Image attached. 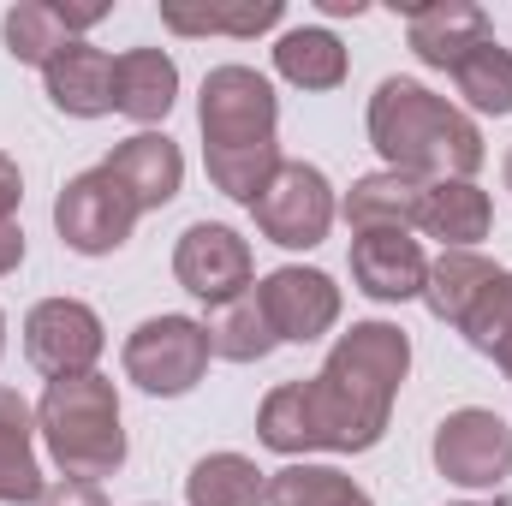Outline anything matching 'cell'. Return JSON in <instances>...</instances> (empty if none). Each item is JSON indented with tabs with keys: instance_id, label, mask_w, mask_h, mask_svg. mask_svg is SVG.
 Returning a JSON list of instances; mask_svg holds the SVG:
<instances>
[{
	"instance_id": "obj_23",
	"label": "cell",
	"mask_w": 512,
	"mask_h": 506,
	"mask_svg": "<svg viewBox=\"0 0 512 506\" xmlns=\"http://www.w3.org/2000/svg\"><path fill=\"white\" fill-rule=\"evenodd\" d=\"M185 506H268V471L245 453H209L185 477Z\"/></svg>"
},
{
	"instance_id": "obj_31",
	"label": "cell",
	"mask_w": 512,
	"mask_h": 506,
	"mask_svg": "<svg viewBox=\"0 0 512 506\" xmlns=\"http://www.w3.org/2000/svg\"><path fill=\"white\" fill-rule=\"evenodd\" d=\"M24 262V227L18 221H0V274H12Z\"/></svg>"
},
{
	"instance_id": "obj_11",
	"label": "cell",
	"mask_w": 512,
	"mask_h": 506,
	"mask_svg": "<svg viewBox=\"0 0 512 506\" xmlns=\"http://www.w3.org/2000/svg\"><path fill=\"white\" fill-rule=\"evenodd\" d=\"M256 298H262V310H268L280 346H316V340L334 334V322H340V286H334V274H322V268L286 262V268H274V274L256 280Z\"/></svg>"
},
{
	"instance_id": "obj_8",
	"label": "cell",
	"mask_w": 512,
	"mask_h": 506,
	"mask_svg": "<svg viewBox=\"0 0 512 506\" xmlns=\"http://www.w3.org/2000/svg\"><path fill=\"white\" fill-rule=\"evenodd\" d=\"M435 471L459 489H501L512 477V429L501 411L465 405L435 423Z\"/></svg>"
},
{
	"instance_id": "obj_27",
	"label": "cell",
	"mask_w": 512,
	"mask_h": 506,
	"mask_svg": "<svg viewBox=\"0 0 512 506\" xmlns=\"http://www.w3.org/2000/svg\"><path fill=\"white\" fill-rule=\"evenodd\" d=\"M280 0H239V6H203V12H191V6H161V24L167 30H179V36H256V30H274L280 24Z\"/></svg>"
},
{
	"instance_id": "obj_32",
	"label": "cell",
	"mask_w": 512,
	"mask_h": 506,
	"mask_svg": "<svg viewBox=\"0 0 512 506\" xmlns=\"http://www.w3.org/2000/svg\"><path fill=\"white\" fill-rule=\"evenodd\" d=\"M322 12H334V18H358L364 12V0H316Z\"/></svg>"
},
{
	"instance_id": "obj_25",
	"label": "cell",
	"mask_w": 512,
	"mask_h": 506,
	"mask_svg": "<svg viewBox=\"0 0 512 506\" xmlns=\"http://www.w3.org/2000/svg\"><path fill=\"white\" fill-rule=\"evenodd\" d=\"M268 506H376L346 471L334 465H286L268 477Z\"/></svg>"
},
{
	"instance_id": "obj_12",
	"label": "cell",
	"mask_w": 512,
	"mask_h": 506,
	"mask_svg": "<svg viewBox=\"0 0 512 506\" xmlns=\"http://www.w3.org/2000/svg\"><path fill=\"white\" fill-rule=\"evenodd\" d=\"M352 280L364 298L376 304H405L423 298L429 280V256L405 227H376V233H352Z\"/></svg>"
},
{
	"instance_id": "obj_1",
	"label": "cell",
	"mask_w": 512,
	"mask_h": 506,
	"mask_svg": "<svg viewBox=\"0 0 512 506\" xmlns=\"http://www.w3.org/2000/svg\"><path fill=\"white\" fill-rule=\"evenodd\" d=\"M411 376V340L399 322H352L310 381H280L256 411L268 453H370L387 435L393 399Z\"/></svg>"
},
{
	"instance_id": "obj_5",
	"label": "cell",
	"mask_w": 512,
	"mask_h": 506,
	"mask_svg": "<svg viewBox=\"0 0 512 506\" xmlns=\"http://www.w3.org/2000/svg\"><path fill=\"white\" fill-rule=\"evenodd\" d=\"M209 328L197 316H149L126 340V381H137L155 399H179L209 376Z\"/></svg>"
},
{
	"instance_id": "obj_6",
	"label": "cell",
	"mask_w": 512,
	"mask_h": 506,
	"mask_svg": "<svg viewBox=\"0 0 512 506\" xmlns=\"http://www.w3.org/2000/svg\"><path fill=\"white\" fill-rule=\"evenodd\" d=\"M256 215V233L280 251H316L340 215V197L328 185L322 167L310 161H280V173L268 179V191L251 203Z\"/></svg>"
},
{
	"instance_id": "obj_2",
	"label": "cell",
	"mask_w": 512,
	"mask_h": 506,
	"mask_svg": "<svg viewBox=\"0 0 512 506\" xmlns=\"http://www.w3.org/2000/svg\"><path fill=\"white\" fill-rule=\"evenodd\" d=\"M197 126H203L209 185L251 209L268 191V179L280 173V143H274L280 96H274V84L256 66H239V60L215 66L203 78V96H197Z\"/></svg>"
},
{
	"instance_id": "obj_3",
	"label": "cell",
	"mask_w": 512,
	"mask_h": 506,
	"mask_svg": "<svg viewBox=\"0 0 512 506\" xmlns=\"http://www.w3.org/2000/svg\"><path fill=\"white\" fill-rule=\"evenodd\" d=\"M370 143L387 161V173H405L417 185L471 179L489 149L471 114H459L447 96L423 90L417 78H382L370 96Z\"/></svg>"
},
{
	"instance_id": "obj_4",
	"label": "cell",
	"mask_w": 512,
	"mask_h": 506,
	"mask_svg": "<svg viewBox=\"0 0 512 506\" xmlns=\"http://www.w3.org/2000/svg\"><path fill=\"white\" fill-rule=\"evenodd\" d=\"M36 429L48 441V459L60 477H114L126 465V423H120V393L108 376H66L48 381L36 399Z\"/></svg>"
},
{
	"instance_id": "obj_29",
	"label": "cell",
	"mask_w": 512,
	"mask_h": 506,
	"mask_svg": "<svg viewBox=\"0 0 512 506\" xmlns=\"http://www.w3.org/2000/svg\"><path fill=\"white\" fill-rule=\"evenodd\" d=\"M36 506H108V495H102V483L60 477V483H48V489H42V501H36Z\"/></svg>"
},
{
	"instance_id": "obj_28",
	"label": "cell",
	"mask_w": 512,
	"mask_h": 506,
	"mask_svg": "<svg viewBox=\"0 0 512 506\" xmlns=\"http://www.w3.org/2000/svg\"><path fill=\"white\" fill-rule=\"evenodd\" d=\"M459 334H465L483 358H495L512 340V268H501V274L483 286V298L471 304V316L459 322Z\"/></svg>"
},
{
	"instance_id": "obj_30",
	"label": "cell",
	"mask_w": 512,
	"mask_h": 506,
	"mask_svg": "<svg viewBox=\"0 0 512 506\" xmlns=\"http://www.w3.org/2000/svg\"><path fill=\"white\" fill-rule=\"evenodd\" d=\"M18 203H24V173H18V161L0 149V221H12Z\"/></svg>"
},
{
	"instance_id": "obj_18",
	"label": "cell",
	"mask_w": 512,
	"mask_h": 506,
	"mask_svg": "<svg viewBox=\"0 0 512 506\" xmlns=\"http://www.w3.org/2000/svg\"><path fill=\"white\" fill-rule=\"evenodd\" d=\"M42 465H36V411L18 387L0 381V506L42 501Z\"/></svg>"
},
{
	"instance_id": "obj_9",
	"label": "cell",
	"mask_w": 512,
	"mask_h": 506,
	"mask_svg": "<svg viewBox=\"0 0 512 506\" xmlns=\"http://www.w3.org/2000/svg\"><path fill=\"white\" fill-rule=\"evenodd\" d=\"M102 346H108L102 316L84 298H42L24 316V358H30L36 376H48V381L90 376Z\"/></svg>"
},
{
	"instance_id": "obj_26",
	"label": "cell",
	"mask_w": 512,
	"mask_h": 506,
	"mask_svg": "<svg viewBox=\"0 0 512 506\" xmlns=\"http://www.w3.org/2000/svg\"><path fill=\"white\" fill-rule=\"evenodd\" d=\"M453 90L477 108V114H512V48H501L495 36L483 48H471L459 66H453Z\"/></svg>"
},
{
	"instance_id": "obj_22",
	"label": "cell",
	"mask_w": 512,
	"mask_h": 506,
	"mask_svg": "<svg viewBox=\"0 0 512 506\" xmlns=\"http://www.w3.org/2000/svg\"><path fill=\"white\" fill-rule=\"evenodd\" d=\"M495 274H501V262H489V256L441 251L435 262H429V280H423V304H429V316H435V322H447V328H459Z\"/></svg>"
},
{
	"instance_id": "obj_20",
	"label": "cell",
	"mask_w": 512,
	"mask_h": 506,
	"mask_svg": "<svg viewBox=\"0 0 512 506\" xmlns=\"http://www.w3.org/2000/svg\"><path fill=\"white\" fill-rule=\"evenodd\" d=\"M340 215L352 233H376V227H417L423 215V185L405 173H364L352 179V191L340 197Z\"/></svg>"
},
{
	"instance_id": "obj_33",
	"label": "cell",
	"mask_w": 512,
	"mask_h": 506,
	"mask_svg": "<svg viewBox=\"0 0 512 506\" xmlns=\"http://www.w3.org/2000/svg\"><path fill=\"white\" fill-rule=\"evenodd\" d=\"M495 364H501V376L512 381V340H507V346H501V352H495Z\"/></svg>"
},
{
	"instance_id": "obj_19",
	"label": "cell",
	"mask_w": 512,
	"mask_h": 506,
	"mask_svg": "<svg viewBox=\"0 0 512 506\" xmlns=\"http://www.w3.org/2000/svg\"><path fill=\"white\" fill-rule=\"evenodd\" d=\"M417 227L429 239H441L447 251H471L477 239H489L495 227V203L477 179H441V185H423V215Z\"/></svg>"
},
{
	"instance_id": "obj_34",
	"label": "cell",
	"mask_w": 512,
	"mask_h": 506,
	"mask_svg": "<svg viewBox=\"0 0 512 506\" xmlns=\"http://www.w3.org/2000/svg\"><path fill=\"white\" fill-rule=\"evenodd\" d=\"M501 179H507V191H512V149H507V161H501Z\"/></svg>"
},
{
	"instance_id": "obj_35",
	"label": "cell",
	"mask_w": 512,
	"mask_h": 506,
	"mask_svg": "<svg viewBox=\"0 0 512 506\" xmlns=\"http://www.w3.org/2000/svg\"><path fill=\"white\" fill-rule=\"evenodd\" d=\"M0 352H6V316H0Z\"/></svg>"
},
{
	"instance_id": "obj_7",
	"label": "cell",
	"mask_w": 512,
	"mask_h": 506,
	"mask_svg": "<svg viewBox=\"0 0 512 506\" xmlns=\"http://www.w3.org/2000/svg\"><path fill=\"white\" fill-rule=\"evenodd\" d=\"M137 215L143 209L131 203V191L108 167H90V173L66 179V191L54 197V233L78 256H114L131 239Z\"/></svg>"
},
{
	"instance_id": "obj_16",
	"label": "cell",
	"mask_w": 512,
	"mask_h": 506,
	"mask_svg": "<svg viewBox=\"0 0 512 506\" xmlns=\"http://www.w3.org/2000/svg\"><path fill=\"white\" fill-rule=\"evenodd\" d=\"M42 90L60 114L102 120V114H114V54H102L96 42H72L42 66Z\"/></svg>"
},
{
	"instance_id": "obj_21",
	"label": "cell",
	"mask_w": 512,
	"mask_h": 506,
	"mask_svg": "<svg viewBox=\"0 0 512 506\" xmlns=\"http://www.w3.org/2000/svg\"><path fill=\"white\" fill-rule=\"evenodd\" d=\"M274 72L292 84V90H340L352 60H346V42L322 24H304V30H286L274 42Z\"/></svg>"
},
{
	"instance_id": "obj_24",
	"label": "cell",
	"mask_w": 512,
	"mask_h": 506,
	"mask_svg": "<svg viewBox=\"0 0 512 506\" xmlns=\"http://www.w3.org/2000/svg\"><path fill=\"white\" fill-rule=\"evenodd\" d=\"M209 346H215V358H227V364H262L280 340H274V322H268V310H262V298L251 292H239L233 304H221L209 322Z\"/></svg>"
},
{
	"instance_id": "obj_17",
	"label": "cell",
	"mask_w": 512,
	"mask_h": 506,
	"mask_svg": "<svg viewBox=\"0 0 512 506\" xmlns=\"http://www.w3.org/2000/svg\"><path fill=\"white\" fill-rule=\"evenodd\" d=\"M179 102V66L161 48H126L114 60V114L137 126H161Z\"/></svg>"
},
{
	"instance_id": "obj_15",
	"label": "cell",
	"mask_w": 512,
	"mask_h": 506,
	"mask_svg": "<svg viewBox=\"0 0 512 506\" xmlns=\"http://www.w3.org/2000/svg\"><path fill=\"white\" fill-rule=\"evenodd\" d=\"M108 6H60V0H18L6 12V54L18 66H48L60 48L78 42V30L102 24Z\"/></svg>"
},
{
	"instance_id": "obj_36",
	"label": "cell",
	"mask_w": 512,
	"mask_h": 506,
	"mask_svg": "<svg viewBox=\"0 0 512 506\" xmlns=\"http://www.w3.org/2000/svg\"><path fill=\"white\" fill-rule=\"evenodd\" d=\"M459 506H477V501H459Z\"/></svg>"
},
{
	"instance_id": "obj_13",
	"label": "cell",
	"mask_w": 512,
	"mask_h": 506,
	"mask_svg": "<svg viewBox=\"0 0 512 506\" xmlns=\"http://www.w3.org/2000/svg\"><path fill=\"white\" fill-rule=\"evenodd\" d=\"M411 18V54L435 72H453L471 48H483L495 30H489V12L477 0H429V6H405Z\"/></svg>"
},
{
	"instance_id": "obj_10",
	"label": "cell",
	"mask_w": 512,
	"mask_h": 506,
	"mask_svg": "<svg viewBox=\"0 0 512 506\" xmlns=\"http://www.w3.org/2000/svg\"><path fill=\"white\" fill-rule=\"evenodd\" d=\"M173 280H179L191 298H203L209 310H221V304H233L239 292L256 286L251 245H245L233 227H221V221H197V227H185L179 245H173Z\"/></svg>"
},
{
	"instance_id": "obj_14",
	"label": "cell",
	"mask_w": 512,
	"mask_h": 506,
	"mask_svg": "<svg viewBox=\"0 0 512 506\" xmlns=\"http://www.w3.org/2000/svg\"><path fill=\"white\" fill-rule=\"evenodd\" d=\"M102 167L126 185L131 203H137L143 215H149V209H167V203L179 197V185H185V155H179V143H173L167 131H137L126 143H114Z\"/></svg>"
}]
</instances>
